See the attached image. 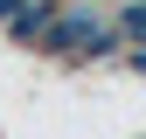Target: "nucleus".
I'll use <instances>...</instances> for the list:
<instances>
[{
	"instance_id": "obj_1",
	"label": "nucleus",
	"mask_w": 146,
	"mask_h": 139,
	"mask_svg": "<svg viewBox=\"0 0 146 139\" xmlns=\"http://www.w3.org/2000/svg\"><path fill=\"white\" fill-rule=\"evenodd\" d=\"M35 49L56 56V63H104V56H118V49H132V42H125L118 14L90 7V0H63L56 21L42 28V42H35Z\"/></svg>"
}]
</instances>
